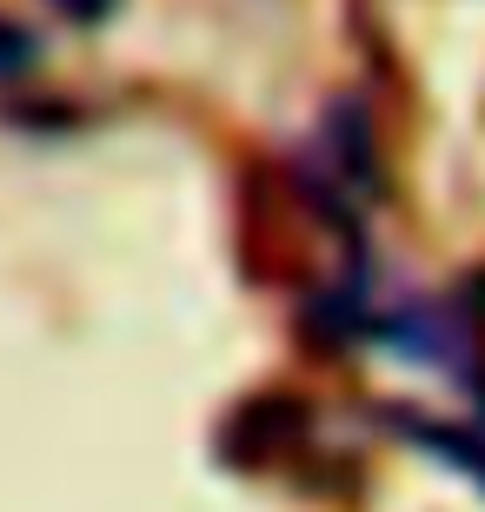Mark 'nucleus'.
Instances as JSON below:
<instances>
[{"instance_id":"3","label":"nucleus","mask_w":485,"mask_h":512,"mask_svg":"<svg viewBox=\"0 0 485 512\" xmlns=\"http://www.w3.org/2000/svg\"><path fill=\"white\" fill-rule=\"evenodd\" d=\"M34 60H40V40L20 34L14 20H0V80H7V74H27Z\"/></svg>"},{"instance_id":"2","label":"nucleus","mask_w":485,"mask_h":512,"mask_svg":"<svg viewBox=\"0 0 485 512\" xmlns=\"http://www.w3.org/2000/svg\"><path fill=\"white\" fill-rule=\"evenodd\" d=\"M386 433H399L406 446H426L432 459H446L452 473H466L472 486H485V433H466V426H446V419H419V413H399L386 406Z\"/></svg>"},{"instance_id":"4","label":"nucleus","mask_w":485,"mask_h":512,"mask_svg":"<svg viewBox=\"0 0 485 512\" xmlns=\"http://www.w3.org/2000/svg\"><path fill=\"white\" fill-rule=\"evenodd\" d=\"M47 7H54V14H67L74 27H100V20H107L120 0H47Z\"/></svg>"},{"instance_id":"5","label":"nucleus","mask_w":485,"mask_h":512,"mask_svg":"<svg viewBox=\"0 0 485 512\" xmlns=\"http://www.w3.org/2000/svg\"><path fill=\"white\" fill-rule=\"evenodd\" d=\"M459 313H466V326H485V266L459 286Z\"/></svg>"},{"instance_id":"1","label":"nucleus","mask_w":485,"mask_h":512,"mask_svg":"<svg viewBox=\"0 0 485 512\" xmlns=\"http://www.w3.org/2000/svg\"><path fill=\"white\" fill-rule=\"evenodd\" d=\"M306 433H313V406L293 399V393H266V399H246L240 413L226 419L220 453L233 459V466H266V459L293 453Z\"/></svg>"}]
</instances>
